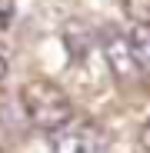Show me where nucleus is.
<instances>
[{"label": "nucleus", "instance_id": "1", "mask_svg": "<svg viewBox=\"0 0 150 153\" xmlns=\"http://www.w3.org/2000/svg\"><path fill=\"white\" fill-rule=\"evenodd\" d=\"M20 100H23L27 117H30L37 126H43L47 133L60 130V126L70 123V117H73V103H70V97H67L54 80H30L27 87H23Z\"/></svg>", "mask_w": 150, "mask_h": 153}, {"label": "nucleus", "instance_id": "2", "mask_svg": "<svg viewBox=\"0 0 150 153\" xmlns=\"http://www.w3.org/2000/svg\"><path fill=\"white\" fill-rule=\"evenodd\" d=\"M50 150L54 153H107V137L93 123H63L60 130L50 133Z\"/></svg>", "mask_w": 150, "mask_h": 153}, {"label": "nucleus", "instance_id": "3", "mask_svg": "<svg viewBox=\"0 0 150 153\" xmlns=\"http://www.w3.org/2000/svg\"><path fill=\"white\" fill-rule=\"evenodd\" d=\"M104 53H107L110 67H113L120 76H127L130 70H137V67H134V57H130V43H127V37H123V33H110Z\"/></svg>", "mask_w": 150, "mask_h": 153}, {"label": "nucleus", "instance_id": "4", "mask_svg": "<svg viewBox=\"0 0 150 153\" xmlns=\"http://www.w3.org/2000/svg\"><path fill=\"white\" fill-rule=\"evenodd\" d=\"M127 43H130L134 67H137L140 73H147V76H150V30H140V27H134V33L127 37Z\"/></svg>", "mask_w": 150, "mask_h": 153}, {"label": "nucleus", "instance_id": "5", "mask_svg": "<svg viewBox=\"0 0 150 153\" xmlns=\"http://www.w3.org/2000/svg\"><path fill=\"white\" fill-rule=\"evenodd\" d=\"M123 4V13L134 27L140 30H150V0H120Z\"/></svg>", "mask_w": 150, "mask_h": 153}, {"label": "nucleus", "instance_id": "6", "mask_svg": "<svg viewBox=\"0 0 150 153\" xmlns=\"http://www.w3.org/2000/svg\"><path fill=\"white\" fill-rule=\"evenodd\" d=\"M13 23V0H0V33Z\"/></svg>", "mask_w": 150, "mask_h": 153}, {"label": "nucleus", "instance_id": "7", "mask_svg": "<svg viewBox=\"0 0 150 153\" xmlns=\"http://www.w3.org/2000/svg\"><path fill=\"white\" fill-rule=\"evenodd\" d=\"M140 146L150 153V117L143 120V126H140Z\"/></svg>", "mask_w": 150, "mask_h": 153}, {"label": "nucleus", "instance_id": "8", "mask_svg": "<svg viewBox=\"0 0 150 153\" xmlns=\"http://www.w3.org/2000/svg\"><path fill=\"white\" fill-rule=\"evenodd\" d=\"M4 73H7V60H4V53H0V80H4Z\"/></svg>", "mask_w": 150, "mask_h": 153}]
</instances>
